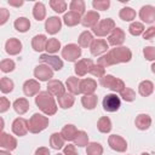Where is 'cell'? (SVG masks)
Returning <instances> with one entry per match:
<instances>
[{"mask_svg":"<svg viewBox=\"0 0 155 155\" xmlns=\"http://www.w3.org/2000/svg\"><path fill=\"white\" fill-rule=\"evenodd\" d=\"M132 58V52L126 46H119L115 48L109 50L105 54H103L101 58H98L97 64L107 68L110 65H115L119 63H127Z\"/></svg>","mask_w":155,"mask_h":155,"instance_id":"obj_1","label":"cell"},{"mask_svg":"<svg viewBox=\"0 0 155 155\" xmlns=\"http://www.w3.org/2000/svg\"><path fill=\"white\" fill-rule=\"evenodd\" d=\"M35 104L38 108L46 115L51 116L57 113V104L53 98V96L48 91H41L36 97H35Z\"/></svg>","mask_w":155,"mask_h":155,"instance_id":"obj_2","label":"cell"},{"mask_svg":"<svg viewBox=\"0 0 155 155\" xmlns=\"http://www.w3.org/2000/svg\"><path fill=\"white\" fill-rule=\"evenodd\" d=\"M48 126V117L35 113L31 115V117L28 120V130L30 133H40Z\"/></svg>","mask_w":155,"mask_h":155,"instance_id":"obj_3","label":"cell"},{"mask_svg":"<svg viewBox=\"0 0 155 155\" xmlns=\"http://www.w3.org/2000/svg\"><path fill=\"white\" fill-rule=\"evenodd\" d=\"M99 84L105 87V88H109L110 91H114V92H121L126 86H125V82L119 79V78H115L110 74H107L104 75L103 78L99 79Z\"/></svg>","mask_w":155,"mask_h":155,"instance_id":"obj_4","label":"cell"},{"mask_svg":"<svg viewBox=\"0 0 155 155\" xmlns=\"http://www.w3.org/2000/svg\"><path fill=\"white\" fill-rule=\"evenodd\" d=\"M115 22L111 18H105L98 22V24L92 28V33L97 36H107L115 29Z\"/></svg>","mask_w":155,"mask_h":155,"instance_id":"obj_5","label":"cell"},{"mask_svg":"<svg viewBox=\"0 0 155 155\" xmlns=\"http://www.w3.org/2000/svg\"><path fill=\"white\" fill-rule=\"evenodd\" d=\"M81 56V47L76 44H68L62 48V57L68 62H76Z\"/></svg>","mask_w":155,"mask_h":155,"instance_id":"obj_6","label":"cell"},{"mask_svg":"<svg viewBox=\"0 0 155 155\" xmlns=\"http://www.w3.org/2000/svg\"><path fill=\"white\" fill-rule=\"evenodd\" d=\"M103 109L108 113H115L120 109L121 107V101L120 97H117L115 93H109L103 98Z\"/></svg>","mask_w":155,"mask_h":155,"instance_id":"obj_7","label":"cell"},{"mask_svg":"<svg viewBox=\"0 0 155 155\" xmlns=\"http://www.w3.org/2000/svg\"><path fill=\"white\" fill-rule=\"evenodd\" d=\"M39 61L42 63V64H46L48 65L52 70H61L63 68V61L58 57V56H54V54H48V53H44L39 57Z\"/></svg>","mask_w":155,"mask_h":155,"instance_id":"obj_8","label":"cell"},{"mask_svg":"<svg viewBox=\"0 0 155 155\" xmlns=\"http://www.w3.org/2000/svg\"><path fill=\"white\" fill-rule=\"evenodd\" d=\"M94 65L93 61L91 58H82V59H79L76 63H75V67H74V71L78 76L82 78L85 76L87 73H90L91 68Z\"/></svg>","mask_w":155,"mask_h":155,"instance_id":"obj_9","label":"cell"},{"mask_svg":"<svg viewBox=\"0 0 155 155\" xmlns=\"http://www.w3.org/2000/svg\"><path fill=\"white\" fill-rule=\"evenodd\" d=\"M108 144L109 147L117 151V153H125L127 150V142L119 134H111L108 138Z\"/></svg>","mask_w":155,"mask_h":155,"instance_id":"obj_10","label":"cell"},{"mask_svg":"<svg viewBox=\"0 0 155 155\" xmlns=\"http://www.w3.org/2000/svg\"><path fill=\"white\" fill-rule=\"evenodd\" d=\"M34 76L40 81H50L53 78V70L46 64H39L34 69Z\"/></svg>","mask_w":155,"mask_h":155,"instance_id":"obj_11","label":"cell"},{"mask_svg":"<svg viewBox=\"0 0 155 155\" xmlns=\"http://www.w3.org/2000/svg\"><path fill=\"white\" fill-rule=\"evenodd\" d=\"M0 147L4 149V150H7V151H12L17 148V139L6 133V132H1L0 133Z\"/></svg>","mask_w":155,"mask_h":155,"instance_id":"obj_12","label":"cell"},{"mask_svg":"<svg viewBox=\"0 0 155 155\" xmlns=\"http://www.w3.org/2000/svg\"><path fill=\"white\" fill-rule=\"evenodd\" d=\"M61 28H62V19L57 16L48 17L45 22V30L51 35L57 34L61 30Z\"/></svg>","mask_w":155,"mask_h":155,"instance_id":"obj_13","label":"cell"},{"mask_svg":"<svg viewBox=\"0 0 155 155\" xmlns=\"http://www.w3.org/2000/svg\"><path fill=\"white\" fill-rule=\"evenodd\" d=\"M125 41V31L121 28H115L109 35H108V44L115 47H119Z\"/></svg>","mask_w":155,"mask_h":155,"instance_id":"obj_14","label":"cell"},{"mask_svg":"<svg viewBox=\"0 0 155 155\" xmlns=\"http://www.w3.org/2000/svg\"><path fill=\"white\" fill-rule=\"evenodd\" d=\"M28 120L23 119V117H17L13 120L12 122V132L16 134V136H19V137H23L27 134L28 132Z\"/></svg>","mask_w":155,"mask_h":155,"instance_id":"obj_15","label":"cell"},{"mask_svg":"<svg viewBox=\"0 0 155 155\" xmlns=\"http://www.w3.org/2000/svg\"><path fill=\"white\" fill-rule=\"evenodd\" d=\"M139 18L148 24L155 22V7L151 5H144L139 10Z\"/></svg>","mask_w":155,"mask_h":155,"instance_id":"obj_16","label":"cell"},{"mask_svg":"<svg viewBox=\"0 0 155 155\" xmlns=\"http://www.w3.org/2000/svg\"><path fill=\"white\" fill-rule=\"evenodd\" d=\"M99 13L97 11H87L81 19V24L85 28H94L99 22Z\"/></svg>","mask_w":155,"mask_h":155,"instance_id":"obj_17","label":"cell"},{"mask_svg":"<svg viewBox=\"0 0 155 155\" xmlns=\"http://www.w3.org/2000/svg\"><path fill=\"white\" fill-rule=\"evenodd\" d=\"M109 44L103 39H94L92 45L90 46V51L92 56H99L104 52H108Z\"/></svg>","mask_w":155,"mask_h":155,"instance_id":"obj_18","label":"cell"},{"mask_svg":"<svg viewBox=\"0 0 155 155\" xmlns=\"http://www.w3.org/2000/svg\"><path fill=\"white\" fill-rule=\"evenodd\" d=\"M40 84L34 80V79H30V80H27L24 84H23V92L25 96L28 97H33V96H38L41 91H40Z\"/></svg>","mask_w":155,"mask_h":155,"instance_id":"obj_19","label":"cell"},{"mask_svg":"<svg viewBox=\"0 0 155 155\" xmlns=\"http://www.w3.org/2000/svg\"><path fill=\"white\" fill-rule=\"evenodd\" d=\"M47 91L52 94V96H54V97H61L62 94H64L65 93V86L63 85V82L62 81H59V80H50L48 82H47Z\"/></svg>","mask_w":155,"mask_h":155,"instance_id":"obj_20","label":"cell"},{"mask_svg":"<svg viewBox=\"0 0 155 155\" xmlns=\"http://www.w3.org/2000/svg\"><path fill=\"white\" fill-rule=\"evenodd\" d=\"M5 51L10 54V56H16L22 51V42L16 39V38H11L5 42Z\"/></svg>","mask_w":155,"mask_h":155,"instance_id":"obj_21","label":"cell"},{"mask_svg":"<svg viewBox=\"0 0 155 155\" xmlns=\"http://www.w3.org/2000/svg\"><path fill=\"white\" fill-rule=\"evenodd\" d=\"M97 88V82L91 79V78H86L80 80V91L84 94H94V91Z\"/></svg>","mask_w":155,"mask_h":155,"instance_id":"obj_22","label":"cell"},{"mask_svg":"<svg viewBox=\"0 0 155 155\" xmlns=\"http://www.w3.org/2000/svg\"><path fill=\"white\" fill-rule=\"evenodd\" d=\"M81 19H82V16L74 11H69L63 16V22L67 27H75L79 23H81Z\"/></svg>","mask_w":155,"mask_h":155,"instance_id":"obj_23","label":"cell"},{"mask_svg":"<svg viewBox=\"0 0 155 155\" xmlns=\"http://www.w3.org/2000/svg\"><path fill=\"white\" fill-rule=\"evenodd\" d=\"M134 125L138 130L145 131L151 125V117L148 114H139V115H137V117L134 120Z\"/></svg>","mask_w":155,"mask_h":155,"instance_id":"obj_24","label":"cell"},{"mask_svg":"<svg viewBox=\"0 0 155 155\" xmlns=\"http://www.w3.org/2000/svg\"><path fill=\"white\" fill-rule=\"evenodd\" d=\"M46 44H47V38L44 34H39L35 35L31 39V47L34 48V51L36 52H41L46 48Z\"/></svg>","mask_w":155,"mask_h":155,"instance_id":"obj_25","label":"cell"},{"mask_svg":"<svg viewBox=\"0 0 155 155\" xmlns=\"http://www.w3.org/2000/svg\"><path fill=\"white\" fill-rule=\"evenodd\" d=\"M65 87L68 88L69 93L71 94H80L81 91H80V79L79 78H75V76H69L65 81Z\"/></svg>","mask_w":155,"mask_h":155,"instance_id":"obj_26","label":"cell"},{"mask_svg":"<svg viewBox=\"0 0 155 155\" xmlns=\"http://www.w3.org/2000/svg\"><path fill=\"white\" fill-rule=\"evenodd\" d=\"M74 103H75V97L71 93L65 92L64 94L58 97V105L62 109H69V108H71L74 105Z\"/></svg>","mask_w":155,"mask_h":155,"instance_id":"obj_27","label":"cell"},{"mask_svg":"<svg viewBox=\"0 0 155 155\" xmlns=\"http://www.w3.org/2000/svg\"><path fill=\"white\" fill-rule=\"evenodd\" d=\"M12 107H13V109H15V111L17 114L23 115L29 110V102H28L27 98H17L13 102Z\"/></svg>","mask_w":155,"mask_h":155,"instance_id":"obj_28","label":"cell"},{"mask_svg":"<svg viewBox=\"0 0 155 155\" xmlns=\"http://www.w3.org/2000/svg\"><path fill=\"white\" fill-rule=\"evenodd\" d=\"M97 103H98V97L96 94H84L81 97V104L85 109L92 110L97 107Z\"/></svg>","mask_w":155,"mask_h":155,"instance_id":"obj_29","label":"cell"},{"mask_svg":"<svg viewBox=\"0 0 155 155\" xmlns=\"http://www.w3.org/2000/svg\"><path fill=\"white\" fill-rule=\"evenodd\" d=\"M93 40H94V39H93L92 33H91V31H88V30H85V31H82V33L79 35L78 45H79L80 47L86 48V47H90V46L92 45Z\"/></svg>","mask_w":155,"mask_h":155,"instance_id":"obj_30","label":"cell"},{"mask_svg":"<svg viewBox=\"0 0 155 155\" xmlns=\"http://www.w3.org/2000/svg\"><path fill=\"white\" fill-rule=\"evenodd\" d=\"M64 143H65V139L63 138L62 133H58V132H54L51 134L50 137V145L52 149L54 150H59L64 147Z\"/></svg>","mask_w":155,"mask_h":155,"instance_id":"obj_31","label":"cell"},{"mask_svg":"<svg viewBox=\"0 0 155 155\" xmlns=\"http://www.w3.org/2000/svg\"><path fill=\"white\" fill-rule=\"evenodd\" d=\"M78 132H79L78 128H76L74 125H70V124L63 126V128H62V131H61L63 138H64L65 140H68V142L74 140L75 137H76V134H78Z\"/></svg>","mask_w":155,"mask_h":155,"instance_id":"obj_32","label":"cell"},{"mask_svg":"<svg viewBox=\"0 0 155 155\" xmlns=\"http://www.w3.org/2000/svg\"><path fill=\"white\" fill-rule=\"evenodd\" d=\"M33 16L39 22L45 19V17H46V7H45L44 2H41V1L35 2L34 7H33Z\"/></svg>","mask_w":155,"mask_h":155,"instance_id":"obj_33","label":"cell"},{"mask_svg":"<svg viewBox=\"0 0 155 155\" xmlns=\"http://www.w3.org/2000/svg\"><path fill=\"white\" fill-rule=\"evenodd\" d=\"M13 27L19 33H25L29 30L30 28V21L27 18V17H18L15 23H13Z\"/></svg>","mask_w":155,"mask_h":155,"instance_id":"obj_34","label":"cell"},{"mask_svg":"<svg viewBox=\"0 0 155 155\" xmlns=\"http://www.w3.org/2000/svg\"><path fill=\"white\" fill-rule=\"evenodd\" d=\"M138 92L143 97H148L154 92V84L149 80H144L138 85Z\"/></svg>","mask_w":155,"mask_h":155,"instance_id":"obj_35","label":"cell"},{"mask_svg":"<svg viewBox=\"0 0 155 155\" xmlns=\"http://www.w3.org/2000/svg\"><path fill=\"white\" fill-rule=\"evenodd\" d=\"M111 120L108 117V116H102L99 117V120L97 121V128L99 132L102 133H109L111 131Z\"/></svg>","mask_w":155,"mask_h":155,"instance_id":"obj_36","label":"cell"},{"mask_svg":"<svg viewBox=\"0 0 155 155\" xmlns=\"http://www.w3.org/2000/svg\"><path fill=\"white\" fill-rule=\"evenodd\" d=\"M119 17L125 22H131L136 18V11L132 7H122L119 12Z\"/></svg>","mask_w":155,"mask_h":155,"instance_id":"obj_37","label":"cell"},{"mask_svg":"<svg viewBox=\"0 0 155 155\" xmlns=\"http://www.w3.org/2000/svg\"><path fill=\"white\" fill-rule=\"evenodd\" d=\"M45 50L47 51L48 54H54V53H57V52L61 50V42H59V40L56 39V38L48 39Z\"/></svg>","mask_w":155,"mask_h":155,"instance_id":"obj_38","label":"cell"},{"mask_svg":"<svg viewBox=\"0 0 155 155\" xmlns=\"http://www.w3.org/2000/svg\"><path fill=\"white\" fill-rule=\"evenodd\" d=\"M69 8L70 11H74L79 15H85V10H86V6H85V1L82 0H73L70 4H69Z\"/></svg>","mask_w":155,"mask_h":155,"instance_id":"obj_39","label":"cell"},{"mask_svg":"<svg viewBox=\"0 0 155 155\" xmlns=\"http://www.w3.org/2000/svg\"><path fill=\"white\" fill-rule=\"evenodd\" d=\"M13 87H15V84H13V81L10 78H6V76L1 78V80H0V90H1L2 93L12 92Z\"/></svg>","mask_w":155,"mask_h":155,"instance_id":"obj_40","label":"cell"},{"mask_svg":"<svg viewBox=\"0 0 155 155\" xmlns=\"http://www.w3.org/2000/svg\"><path fill=\"white\" fill-rule=\"evenodd\" d=\"M86 154L87 155H102L103 147L97 142H91V143H88V145L86 148Z\"/></svg>","mask_w":155,"mask_h":155,"instance_id":"obj_41","label":"cell"},{"mask_svg":"<svg viewBox=\"0 0 155 155\" xmlns=\"http://www.w3.org/2000/svg\"><path fill=\"white\" fill-rule=\"evenodd\" d=\"M128 31L133 36H139L140 34L144 33V25L140 22H132L128 27Z\"/></svg>","mask_w":155,"mask_h":155,"instance_id":"obj_42","label":"cell"},{"mask_svg":"<svg viewBox=\"0 0 155 155\" xmlns=\"http://www.w3.org/2000/svg\"><path fill=\"white\" fill-rule=\"evenodd\" d=\"M50 6L57 13H63L67 10V2L64 0H51Z\"/></svg>","mask_w":155,"mask_h":155,"instance_id":"obj_43","label":"cell"},{"mask_svg":"<svg viewBox=\"0 0 155 155\" xmlns=\"http://www.w3.org/2000/svg\"><path fill=\"white\" fill-rule=\"evenodd\" d=\"M75 145L78 147H87L88 145V136L85 131H79L75 139H74Z\"/></svg>","mask_w":155,"mask_h":155,"instance_id":"obj_44","label":"cell"},{"mask_svg":"<svg viewBox=\"0 0 155 155\" xmlns=\"http://www.w3.org/2000/svg\"><path fill=\"white\" fill-rule=\"evenodd\" d=\"M120 97L126 102H133L136 99V92L130 87H125L120 92Z\"/></svg>","mask_w":155,"mask_h":155,"instance_id":"obj_45","label":"cell"},{"mask_svg":"<svg viewBox=\"0 0 155 155\" xmlns=\"http://www.w3.org/2000/svg\"><path fill=\"white\" fill-rule=\"evenodd\" d=\"M16 68V64L12 59H2L0 62V69L2 73H10V71H13Z\"/></svg>","mask_w":155,"mask_h":155,"instance_id":"obj_46","label":"cell"},{"mask_svg":"<svg viewBox=\"0 0 155 155\" xmlns=\"http://www.w3.org/2000/svg\"><path fill=\"white\" fill-rule=\"evenodd\" d=\"M92 6H93L94 10L105 11V10L109 8L110 1H109V0H93V1H92Z\"/></svg>","mask_w":155,"mask_h":155,"instance_id":"obj_47","label":"cell"},{"mask_svg":"<svg viewBox=\"0 0 155 155\" xmlns=\"http://www.w3.org/2000/svg\"><path fill=\"white\" fill-rule=\"evenodd\" d=\"M90 74H92L93 76H97V78L101 79V78H103V76L105 75V68L102 67V65H99V64H94V65L91 68Z\"/></svg>","mask_w":155,"mask_h":155,"instance_id":"obj_48","label":"cell"},{"mask_svg":"<svg viewBox=\"0 0 155 155\" xmlns=\"http://www.w3.org/2000/svg\"><path fill=\"white\" fill-rule=\"evenodd\" d=\"M144 58L147 61H155V47L154 46H147L143 50Z\"/></svg>","mask_w":155,"mask_h":155,"instance_id":"obj_49","label":"cell"},{"mask_svg":"<svg viewBox=\"0 0 155 155\" xmlns=\"http://www.w3.org/2000/svg\"><path fill=\"white\" fill-rule=\"evenodd\" d=\"M10 101L6 98V97H1L0 98V113L2 114V113H5V111H7L8 109H10Z\"/></svg>","mask_w":155,"mask_h":155,"instance_id":"obj_50","label":"cell"},{"mask_svg":"<svg viewBox=\"0 0 155 155\" xmlns=\"http://www.w3.org/2000/svg\"><path fill=\"white\" fill-rule=\"evenodd\" d=\"M63 154L64 155H79L75 148V144H68L63 148Z\"/></svg>","mask_w":155,"mask_h":155,"instance_id":"obj_51","label":"cell"},{"mask_svg":"<svg viewBox=\"0 0 155 155\" xmlns=\"http://www.w3.org/2000/svg\"><path fill=\"white\" fill-rule=\"evenodd\" d=\"M155 38V27H149L148 29L144 30L143 33V39L145 40H151Z\"/></svg>","mask_w":155,"mask_h":155,"instance_id":"obj_52","label":"cell"},{"mask_svg":"<svg viewBox=\"0 0 155 155\" xmlns=\"http://www.w3.org/2000/svg\"><path fill=\"white\" fill-rule=\"evenodd\" d=\"M8 17H10V12H8V10L1 7V8H0V25L5 24V23L7 22V19H8Z\"/></svg>","mask_w":155,"mask_h":155,"instance_id":"obj_53","label":"cell"},{"mask_svg":"<svg viewBox=\"0 0 155 155\" xmlns=\"http://www.w3.org/2000/svg\"><path fill=\"white\" fill-rule=\"evenodd\" d=\"M34 155H51L48 148H45V147H40L35 150V154Z\"/></svg>","mask_w":155,"mask_h":155,"instance_id":"obj_54","label":"cell"},{"mask_svg":"<svg viewBox=\"0 0 155 155\" xmlns=\"http://www.w3.org/2000/svg\"><path fill=\"white\" fill-rule=\"evenodd\" d=\"M7 2H8V5L15 6V7H19V6H22V5L24 4L23 0H8Z\"/></svg>","mask_w":155,"mask_h":155,"instance_id":"obj_55","label":"cell"},{"mask_svg":"<svg viewBox=\"0 0 155 155\" xmlns=\"http://www.w3.org/2000/svg\"><path fill=\"white\" fill-rule=\"evenodd\" d=\"M0 155H11V154L7 150H0Z\"/></svg>","mask_w":155,"mask_h":155,"instance_id":"obj_56","label":"cell"},{"mask_svg":"<svg viewBox=\"0 0 155 155\" xmlns=\"http://www.w3.org/2000/svg\"><path fill=\"white\" fill-rule=\"evenodd\" d=\"M151 71H153V73L155 74V62H154V63L151 64Z\"/></svg>","mask_w":155,"mask_h":155,"instance_id":"obj_57","label":"cell"},{"mask_svg":"<svg viewBox=\"0 0 155 155\" xmlns=\"http://www.w3.org/2000/svg\"><path fill=\"white\" fill-rule=\"evenodd\" d=\"M140 155H149V154H148V153H142Z\"/></svg>","mask_w":155,"mask_h":155,"instance_id":"obj_58","label":"cell"},{"mask_svg":"<svg viewBox=\"0 0 155 155\" xmlns=\"http://www.w3.org/2000/svg\"><path fill=\"white\" fill-rule=\"evenodd\" d=\"M56 155H64V154H59V153H58V154H56Z\"/></svg>","mask_w":155,"mask_h":155,"instance_id":"obj_59","label":"cell"}]
</instances>
